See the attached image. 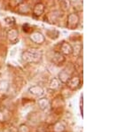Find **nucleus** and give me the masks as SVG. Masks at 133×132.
Instances as JSON below:
<instances>
[{
  "instance_id": "f257e3e1",
  "label": "nucleus",
  "mask_w": 133,
  "mask_h": 132,
  "mask_svg": "<svg viewBox=\"0 0 133 132\" xmlns=\"http://www.w3.org/2000/svg\"><path fill=\"white\" fill-rule=\"evenodd\" d=\"M43 52L38 49H30L27 50L22 53V59L26 62L36 63L41 59Z\"/></svg>"
},
{
  "instance_id": "f03ea898",
  "label": "nucleus",
  "mask_w": 133,
  "mask_h": 132,
  "mask_svg": "<svg viewBox=\"0 0 133 132\" xmlns=\"http://www.w3.org/2000/svg\"><path fill=\"white\" fill-rule=\"evenodd\" d=\"M79 21H80V18H79L77 13H70L68 15L66 18V27L68 29H76L79 25Z\"/></svg>"
},
{
  "instance_id": "7ed1b4c3",
  "label": "nucleus",
  "mask_w": 133,
  "mask_h": 132,
  "mask_svg": "<svg viewBox=\"0 0 133 132\" xmlns=\"http://www.w3.org/2000/svg\"><path fill=\"white\" fill-rule=\"evenodd\" d=\"M30 40L36 44H42L45 41V37L39 31H36L30 34Z\"/></svg>"
},
{
  "instance_id": "20e7f679",
  "label": "nucleus",
  "mask_w": 133,
  "mask_h": 132,
  "mask_svg": "<svg viewBox=\"0 0 133 132\" xmlns=\"http://www.w3.org/2000/svg\"><path fill=\"white\" fill-rule=\"evenodd\" d=\"M59 52L63 55H70L73 53V47L72 45L68 42H62L59 45Z\"/></svg>"
},
{
  "instance_id": "39448f33",
  "label": "nucleus",
  "mask_w": 133,
  "mask_h": 132,
  "mask_svg": "<svg viewBox=\"0 0 133 132\" xmlns=\"http://www.w3.org/2000/svg\"><path fill=\"white\" fill-rule=\"evenodd\" d=\"M7 39L11 44H16L19 40V32L15 29H10L7 31Z\"/></svg>"
},
{
  "instance_id": "423d86ee",
  "label": "nucleus",
  "mask_w": 133,
  "mask_h": 132,
  "mask_svg": "<svg viewBox=\"0 0 133 132\" xmlns=\"http://www.w3.org/2000/svg\"><path fill=\"white\" fill-rule=\"evenodd\" d=\"M44 10H45V7L43 5L42 3H37L36 5H35L33 8V15L36 17H39L43 15V13L44 12Z\"/></svg>"
},
{
  "instance_id": "0eeeda50",
  "label": "nucleus",
  "mask_w": 133,
  "mask_h": 132,
  "mask_svg": "<svg viewBox=\"0 0 133 132\" xmlns=\"http://www.w3.org/2000/svg\"><path fill=\"white\" fill-rule=\"evenodd\" d=\"M52 61L56 64V65H62V64L65 62V57H64V55L61 54L59 52H56L53 54Z\"/></svg>"
},
{
  "instance_id": "6e6552de",
  "label": "nucleus",
  "mask_w": 133,
  "mask_h": 132,
  "mask_svg": "<svg viewBox=\"0 0 133 132\" xmlns=\"http://www.w3.org/2000/svg\"><path fill=\"white\" fill-rule=\"evenodd\" d=\"M59 5L62 12H66L71 7V0H59Z\"/></svg>"
},
{
  "instance_id": "1a4fd4ad",
  "label": "nucleus",
  "mask_w": 133,
  "mask_h": 132,
  "mask_svg": "<svg viewBox=\"0 0 133 132\" xmlns=\"http://www.w3.org/2000/svg\"><path fill=\"white\" fill-rule=\"evenodd\" d=\"M68 82V85H69L71 88H76V87L78 86L79 84H80V80H79L78 77H72V78H70Z\"/></svg>"
},
{
  "instance_id": "9d476101",
  "label": "nucleus",
  "mask_w": 133,
  "mask_h": 132,
  "mask_svg": "<svg viewBox=\"0 0 133 132\" xmlns=\"http://www.w3.org/2000/svg\"><path fill=\"white\" fill-rule=\"evenodd\" d=\"M59 79H61L63 82H68V81L70 79L69 78V74L66 72V70L62 71L61 74H59Z\"/></svg>"
},
{
  "instance_id": "9b49d317",
  "label": "nucleus",
  "mask_w": 133,
  "mask_h": 132,
  "mask_svg": "<svg viewBox=\"0 0 133 132\" xmlns=\"http://www.w3.org/2000/svg\"><path fill=\"white\" fill-rule=\"evenodd\" d=\"M31 93L35 95H42L43 94V89L39 86H34L30 89Z\"/></svg>"
},
{
  "instance_id": "f8f14e48",
  "label": "nucleus",
  "mask_w": 133,
  "mask_h": 132,
  "mask_svg": "<svg viewBox=\"0 0 133 132\" xmlns=\"http://www.w3.org/2000/svg\"><path fill=\"white\" fill-rule=\"evenodd\" d=\"M57 13H58V12H51V13L48 14V18H50V22L53 23L58 20V18L59 17V15Z\"/></svg>"
},
{
  "instance_id": "ddd939ff",
  "label": "nucleus",
  "mask_w": 133,
  "mask_h": 132,
  "mask_svg": "<svg viewBox=\"0 0 133 132\" xmlns=\"http://www.w3.org/2000/svg\"><path fill=\"white\" fill-rule=\"evenodd\" d=\"M5 21L6 24L11 25V26H12V25L15 24V20H14L12 17H6V18L5 19Z\"/></svg>"
},
{
  "instance_id": "4468645a",
  "label": "nucleus",
  "mask_w": 133,
  "mask_h": 132,
  "mask_svg": "<svg viewBox=\"0 0 133 132\" xmlns=\"http://www.w3.org/2000/svg\"><path fill=\"white\" fill-rule=\"evenodd\" d=\"M23 31H25V32H29V31H31V27L29 26V24H24L23 25Z\"/></svg>"
}]
</instances>
